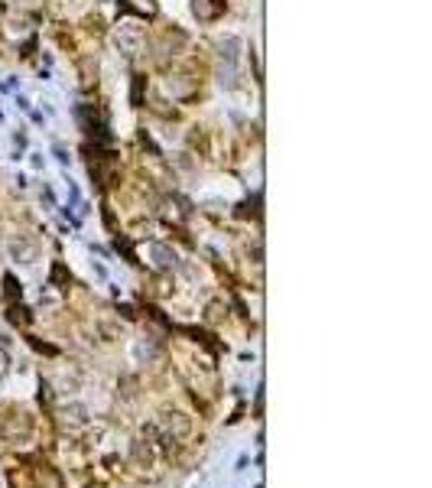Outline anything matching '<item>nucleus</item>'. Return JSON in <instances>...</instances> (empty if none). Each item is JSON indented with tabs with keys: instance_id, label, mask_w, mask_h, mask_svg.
Segmentation results:
<instances>
[{
	"instance_id": "nucleus-3",
	"label": "nucleus",
	"mask_w": 432,
	"mask_h": 488,
	"mask_svg": "<svg viewBox=\"0 0 432 488\" xmlns=\"http://www.w3.org/2000/svg\"><path fill=\"white\" fill-rule=\"evenodd\" d=\"M53 153H55V159H59L62 166H69V163H72V157H69V153H65V147H59V143L53 147Z\"/></svg>"
},
{
	"instance_id": "nucleus-5",
	"label": "nucleus",
	"mask_w": 432,
	"mask_h": 488,
	"mask_svg": "<svg viewBox=\"0 0 432 488\" xmlns=\"http://www.w3.org/2000/svg\"><path fill=\"white\" fill-rule=\"evenodd\" d=\"M0 117H3V111H0Z\"/></svg>"
},
{
	"instance_id": "nucleus-1",
	"label": "nucleus",
	"mask_w": 432,
	"mask_h": 488,
	"mask_svg": "<svg viewBox=\"0 0 432 488\" xmlns=\"http://www.w3.org/2000/svg\"><path fill=\"white\" fill-rule=\"evenodd\" d=\"M163 426H166V433H172V436H189L192 433V420L186 414H166L163 417Z\"/></svg>"
},
{
	"instance_id": "nucleus-4",
	"label": "nucleus",
	"mask_w": 432,
	"mask_h": 488,
	"mask_svg": "<svg viewBox=\"0 0 432 488\" xmlns=\"http://www.w3.org/2000/svg\"><path fill=\"white\" fill-rule=\"evenodd\" d=\"M30 163H33V170H42V157H39V153H33Z\"/></svg>"
},
{
	"instance_id": "nucleus-2",
	"label": "nucleus",
	"mask_w": 432,
	"mask_h": 488,
	"mask_svg": "<svg viewBox=\"0 0 432 488\" xmlns=\"http://www.w3.org/2000/svg\"><path fill=\"white\" fill-rule=\"evenodd\" d=\"M134 459H137V462H143V466H150L153 453H150V449H143V446H134Z\"/></svg>"
}]
</instances>
